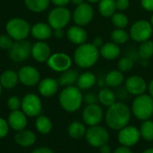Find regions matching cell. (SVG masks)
I'll list each match as a JSON object with an SVG mask.
<instances>
[{
	"label": "cell",
	"mask_w": 153,
	"mask_h": 153,
	"mask_svg": "<svg viewBox=\"0 0 153 153\" xmlns=\"http://www.w3.org/2000/svg\"><path fill=\"white\" fill-rule=\"evenodd\" d=\"M131 115L132 111L127 105L122 102H116L108 108L105 120L107 125L110 129L119 131L128 125L131 120Z\"/></svg>",
	"instance_id": "6da1fadb"
},
{
	"label": "cell",
	"mask_w": 153,
	"mask_h": 153,
	"mask_svg": "<svg viewBox=\"0 0 153 153\" xmlns=\"http://www.w3.org/2000/svg\"><path fill=\"white\" fill-rule=\"evenodd\" d=\"M100 50L92 43H83L78 45L74 53L75 64L82 69L93 67L100 59Z\"/></svg>",
	"instance_id": "7a4b0ae2"
},
{
	"label": "cell",
	"mask_w": 153,
	"mask_h": 153,
	"mask_svg": "<svg viewBox=\"0 0 153 153\" xmlns=\"http://www.w3.org/2000/svg\"><path fill=\"white\" fill-rule=\"evenodd\" d=\"M83 96L78 87L68 86L65 87L59 95V104L61 107L69 113L76 112L82 106Z\"/></svg>",
	"instance_id": "3957f363"
},
{
	"label": "cell",
	"mask_w": 153,
	"mask_h": 153,
	"mask_svg": "<svg viewBox=\"0 0 153 153\" xmlns=\"http://www.w3.org/2000/svg\"><path fill=\"white\" fill-rule=\"evenodd\" d=\"M131 111L139 120L145 121L150 119L153 115V98L146 94L137 96L132 104Z\"/></svg>",
	"instance_id": "277c9868"
},
{
	"label": "cell",
	"mask_w": 153,
	"mask_h": 153,
	"mask_svg": "<svg viewBox=\"0 0 153 153\" xmlns=\"http://www.w3.org/2000/svg\"><path fill=\"white\" fill-rule=\"evenodd\" d=\"M7 34L14 41L25 40L30 32L29 23L22 18H13L5 26Z\"/></svg>",
	"instance_id": "5b68a950"
},
{
	"label": "cell",
	"mask_w": 153,
	"mask_h": 153,
	"mask_svg": "<svg viewBox=\"0 0 153 153\" xmlns=\"http://www.w3.org/2000/svg\"><path fill=\"white\" fill-rule=\"evenodd\" d=\"M71 17V12L65 6H56L49 12L48 23L53 30L63 29L70 23Z\"/></svg>",
	"instance_id": "8992f818"
},
{
	"label": "cell",
	"mask_w": 153,
	"mask_h": 153,
	"mask_svg": "<svg viewBox=\"0 0 153 153\" xmlns=\"http://www.w3.org/2000/svg\"><path fill=\"white\" fill-rule=\"evenodd\" d=\"M153 33V27L151 22L147 20H138L130 28V38L136 42H143L151 39Z\"/></svg>",
	"instance_id": "52a82bcc"
},
{
	"label": "cell",
	"mask_w": 153,
	"mask_h": 153,
	"mask_svg": "<svg viewBox=\"0 0 153 153\" xmlns=\"http://www.w3.org/2000/svg\"><path fill=\"white\" fill-rule=\"evenodd\" d=\"M84 137L87 142L94 148H100L102 145L107 144L109 141V133L108 130L100 125L91 126L86 131Z\"/></svg>",
	"instance_id": "ba28073f"
},
{
	"label": "cell",
	"mask_w": 153,
	"mask_h": 153,
	"mask_svg": "<svg viewBox=\"0 0 153 153\" xmlns=\"http://www.w3.org/2000/svg\"><path fill=\"white\" fill-rule=\"evenodd\" d=\"M31 48L32 45L28 41H15L8 50L9 57L15 62L24 61L31 55Z\"/></svg>",
	"instance_id": "9c48e42d"
},
{
	"label": "cell",
	"mask_w": 153,
	"mask_h": 153,
	"mask_svg": "<svg viewBox=\"0 0 153 153\" xmlns=\"http://www.w3.org/2000/svg\"><path fill=\"white\" fill-rule=\"evenodd\" d=\"M94 9L90 3L83 2L76 6L73 14V19L75 24L80 26L88 25L93 19Z\"/></svg>",
	"instance_id": "30bf717a"
},
{
	"label": "cell",
	"mask_w": 153,
	"mask_h": 153,
	"mask_svg": "<svg viewBox=\"0 0 153 153\" xmlns=\"http://www.w3.org/2000/svg\"><path fill=\"white\" fill-rule=\"evenodd\" d=\"M22 112L30 117L38 116L42 112V103L35 94H27L23 96L21 106Z\"/></svg>",
	"instance_id": "8fae6325"
},
{
	"label": "cell",
	"mask_w": 153,
	"mask_h": 153,
	"mask_svg": "<svg viewBox=\"0 0 153 153\" xmlns=\"http://www.w3.org/2000/svg\"><path fill=\"white\" fill-rule=\"evenodd\" d=\"M141 139L140 130L134 125H126L119 130L117 134V140L121 145L126 147H133L136 145Z\"/></svg>",
	"instance_id": "7c38bea8"
},
{
	"label": "cell",
	"mask_w": 153,
	"mask_h": 153,
	"mask_svg": "<svg viewBox=\"0 0 153 153\" xmlns=\"http://www.w3.org/2000/svg\"><path fill=\"white\" fill-rule=\"evenodd\" d=\"M47 63L52 70L62 73L71 68L72 59L66 53L56 52L50 55Z\"/></svg>",
	"instance_id": "4fadbf2b"
},
{
	"label": "cell",
	"mask_w": 153,
	"mask_h": 153,
	"mask_svg": "<svg viewBox=\"0 0 153 153\" xmlns=\"http://www.w3.org/2000/svg\"><path fill=\"white\" fill-rule=\"evenodd\" d=\"M103 110L97 105H87L82 111V119L83 122L89 126L99 125L103 120Z\"/></svg>",
	"instance_id": "5bb4252c"
},
{
	"label": "cell",
	"mask_w": 153,
	"mask_h": 153,
	"mask_svg": "<svg viewBox=\"0 0 153 153\" xmlns=\"http://www.w3.org/2000/svg\"><path fill=\"white\" fill-rule=\"evenodd\" d=\"M126 89L129 94L137 96L145 94L148 89V85L143 77L134 75L126 80Z\"/></svg>",
	"instance_id": "9a60e30c"
},
{
	"label": "cell",
	"mask_w": 153,
	"mask_h": 153,
	"mask_svg": "<svg viewBox=\"0 0 153 153\" xmlns=\"http://www.w3.org/2000/svg\"><path fill=\"white\" fill-rule=\"evenodd\" d=\"M19 81L27 87H33L40 80V75L37 69L32 66H24L18 72Z\"/></svg>",
	"instance_id": "2e32d148"
},
{
	"label": "cell",
	"mask_w": 153,
	"mask_h": 153,
	"mask_svg": "<svg viewBox=\"0 0 153 153\" xmlns=\"http://www.w3.org/2000/svg\"><path fill=\"white\" fill-rule=\"evenodd\" d=\"M51 55V49L43 41H39L32 45L31 56L38 62H47Z\"/></svg>",
	"instance_id": "e0dca14e"
},
{
	"label": "cell",
	"mask_w": 153,
	"mask_h": 153,
	"mask_svg": "<svg viewBox=\"0 0 153 153\" xmlns=\"http://www.w3.org/2000/svg\"><path fill=\"white\" fill-rule=\"evenodd\" d=\"M66 35H67L68 40L75 45L83 44L87 41V39H88V33L86 30L82 26H80L77 24L71 26L67 30Z\"/></svg>",
	"instance_id": "ac0fdd59"
},
{
	"label": "cell",
	"mask_w": 153,
	"mask_h": 153,
	"mask_svg": "<svg viewBox=\"0 0 153 153\" xmlns=\"http://www.w3.org/2000/svg\"><path fill=\"white\" fill-rule=\"evenodd\" d=\"M30 33L35 39L39 41H45L51 38L53 34V29L48 23L39 22L30 28Z\"/></svg>",
	"instance_id": "d6986e66"
},
{
	"label": "cell",
	"mask_w": 153,
	"mask_h": 153,
	"mask_svg": "<svg viewBox=\"0 0 153 153\" xmlns=\"http://www.w3.org/2000/svg\"><path fill=\"white\" fill-rule=\"evenodd\" d=\"M58 82L53 78H46L39 81V92L45 97L53 96L58 90Z\"/></svg>",
	"instance_id": "ffe728a7"
},
{
	"label": "cell",
	"mask_w": 153,
	"mask_h": 153,
	"mask_svg": "<svg viewBox=\"0 0 153 153\" xmlns=\"http://www.w3.org/2000/svg\"><path fill=\"white\" fill-rule=\"evenodd\" d=\"M121 49L119 44L114 41H108L100 48V54L108 60H114L120 56Z\"/></svg>",
	"instance_id": "44dd1931"
},
{
	"label": "cell",
	"mask_w": 153,
	"mask_h": 153,
	"mask_svg": "<svg viewBox=\"0 0 153 153\" xmlns=\"http://www.w3.org/2000/svg\"><path fill=\"white\" fill-rule=\"evenodd\" d=\"M26 116L27 115L20 110L12 111V113L8 116L9 126L16 131L23 130L27 125V117Z\"/></svg>",
	"instance_id": "7402d4cb"
},
{
	"label": "cell",
	"mask_w": 153,
	"mask_h": 153,
	"mask_svg": "<svg viewBox=\"0 0 153 153\" xmlns=\"http://www.w3.org/2000/svg\"><path fill=\"white\" fill-rule=\"evenodd\" d=\"M79 78V72L75 69H67L59 76L57 78V82L59 86L62 87H68L73 86L74 84L77 83Z\"/></svg>",
	"instance_id": "603a6c76"
},
{
	"label": "cell",
	"mask_w": 153,
	"mask_h": 153,
	"mask_svg": "<svg viewBox=\"0 0 153 153\" xmlns=\"http://www.w3.org/2000/svg\"><path fill=\"white\" fill-rule=\"evenodd\" d=\"M19 81L18 73L13 70H5L0 76V83L3 87L11 89L14 87Z\"/></svg>",
	"instance_id": "cb8c5ba5"
},
{
	"label": "cell",
	"mask_w": 153,
	"mask_h": 153,
	"mask_svg": "<svg viewBox=\"0 0 153 153\" xmlns=\"http://www.w3.org/2000/svg\"><path fill=\"white\" fill-rule=\"evenodd\" d=\"M15 142L21 146L29 147L36 142V135L29 130H21L15 135Z\"/></svg>",
	"instance_id": "d4e9b609"
},
{
	"label": "cell",
	"mask_w": 153,
	"mask_h": 153,
	"mask_svg": "<svg viewBox=\"0 0 153 153\" xmlns=\"http://www.w3.org/2000/svg\"><path fill=\"white\" fill-rule=\"evenodd\" d=\"M97 82L96 76L90 71L83 72L82 74L79 75L77 80V87L81 90H87L91 88Z\"/></svg>",
	"instance_id": "484cf974"
},
{
	"label": "cell",
	"mask_w": 153,
	"mask_h": 153,
	"mask_svg": "<svg viewBox=\"0 0 153 153\" xmlns=\"http://www.w3.org/2000/svg\"><path fill=\"white\" fill-rule=\"evenodd\" d=\"M99 12L106 18L111 17L117 10L116 0H100L99 2Z\"/></svg>",
	"instance_id": "4316f807"
},
{
	"label": "cell",
	"mask_w": 153,
	"mask_h": 153,
	"mask_svg": "<svg viewBox=\"0 0 153 153\" xmlns=\"http://www.w3.org/2000/svg\"><path fill=\"white\" fill-rule=\"evenodd\" d=\"M125 80V77L122 71L119 69H114L109 71L105 78V82L108 87H119Z\"/></svg>",
	"instance_id": "83f0119b"
},
{
	"label": "cell",
	"mask_w": 153,
	"mask_h": 153,
	"mask_svg": "<svg viewBox=\"0 0 153 153\" xmlns=\"http://www.w3.org/2000/svg\"><path fill=\"white\" fill-rule=\"evenodd\" d=\"M99 101L104 106L109 107L117 102V96L115 93L109 88H102L98 95Z\"/></svg>",
	"instance_id": "f1b7e54d"
},
{
	"label": "cell",
	"mask_w": 153,
	"mask_h": 153,
	"mask_svg": "<svg viewBox=\"0 0 153 153\" xmlns=\"http://www.w3.org/2000/svg\"><path fill=\"white\" fill-rule=\"evenodd\" d=\"M49 3L50 0H24L26 7L34 13H41L47 10Z\"/></svg>",
	"instance_id": "f546056e"
},
{
	"label": "cell",
	"mask_w": 153,
	"mask_h": 153,
	"mask_svg": "<svg viewBox=\"0 0 153 153\" xmlns=\"http://www.w3.org/2000/svg\"><path fill=\"white\" fill-rule=\"evenodd\" d=\"M86 131L87 130L85 128V125L80 122H73L68 126V129H67L69 136L74 139H81L84 137Z\"/></svg>",
	"instance_id": "4dcf8cb0"
},
{
	"label": "cell",
	"mask_w": 153,
	"mask_h": 153,
	"mask_svg": "<svg viewBox=\"0 0 153 153\" xmlns=\"http://www.w3.org/2000/svg\"><path fill=\"white\" fill-rule=\"evenodd\" d=\"M53 127L51 120L45 116V115H39L36 120V128L37 130L42 133V134H48L51 132Z\"/></svg>",
	"instance_id": "1f68e13d"
},
{
	"label": "cell",
	"mask_w": 153,
	"mask_h": 153,
	"mask_svg": "<svg viewBox=\"0 0 153 153\" xmlns=\"http://www.w3.org/2000/svg\"><path fill=\"white\" fill-rule=\"evenodd\" d=\"M140 133L141 137L147 141L152 142L153 141V122L151 120H145L140 126Z\"/></svg>",
	"instance_id": "d6a6232c"
},
{
	"label": "cell",
	"mask_w": 153,
	"mask_h": 153,
	"mask_svg": "<svg viewBox=\"0 0 153 153\" xmlns=\"http://www.w3.org/2000/svg\"><path fill=\"white\" fill-rule=\"evenodd\" d=\"M138 55L142 60H149L153 56V41L151 40L141 42L138 50Z\"/></svg>",
	"instance_id": "836d02e7"
},
{
	"label": "cell",
	"mask_w": 153,
	"mask_h": 153,
	"mask_svg": "<svg viewBox=\"0 0 153 153\" xmlns=\"http://www.w3.org/2000/svg\"><path fill=\"white\" fill-rule=\"evenodd\" d=\"M130 38V34L124 29L117 28L111 32V39L112 41L117 43V44H124L126 43Z\"/></svg>",
	"instance_id": "e575fe53"
},
{
	"label": "cell",
	"mask_w": 153,
	"mask_h": 153,
	"mask_svg": "<svg viewBox=\"0 0 153 153\" xmlns=\"http://www.w3.org/2000/svg\"><path fill=\"white\" fill-rule=\"evenodd\" d=\"M111 21L117 28H121V29H125L129 23L128 17L121 12H117V13L116 12L111 16Z\"/></svg>",
	"instance_id": "d590c367"
},
{
	"label": "cell",
	"mask_w": 153,
	"mask_h": 153,
	"mask_svg": "<svg viewBox=\"0 0 153 153\" xmlns=\"http://www.w3.org/2000/svg\"><path fill=\"white\" fill-rule=\"evenodd\" d=\"M134 65V59L131 58L130 56H126L121 58L118 62H117V67L118 69L122 72H128L130 71Z\"/></svg>",
	"instance_id": "8d00e7d4"
},
{
	"label": "cell",
	"mask_w": 153,
	"mask_h": 153,
	"mask_svg": "<svg viewBox=\"0 0 153 153\" xmlns=\"http://www.w3.org/2000/svg\"><path fill=\"white\" fill-rule=\"evenodd\" d=\"M21 106H22V101L20 100V98L18 96H13L9 97V99L7 100V106L11 111L19 110Z\"/></svg>",
	"instance_id": "74e56055"
},
{
	"label": "cell",
	"mask_w": 153,
	"mask_h": 153,
	"mask_svg": "<svg viewBox=\"0 0 153 153\" xmlns=\"http://www.w3.org/2000/svg\"><path fill=\"white\" fill-rule=\"evenodd\" d=\"M13 41V39L8 34H1L0 35V48L3 50H9Z\"/></svg>",
	"instance_id": "f35d334b"
},
{
	"label": "cell",
	"mask_w": 153,
	"mask_h": 153,
	"mask_svg": "<svg viewBox=\"0 0 153 153\" xmlns=\"http://www.w3.org/2000/svg\"><path fill=\"white\" fill-rule=\"evenodd\" d=\"M116 6H117V10L120 12H124L129 8L130 1L129 0H116Z\"/></svg>",
	"instance_id": "ab89813d"
},
{
	"label": "cell",
	"mask_w": 153,
	"mask_h": 153,
	"mask_svg": "<svg viewBox=\"0 0 153 153\" xmlns=\"http://www.w3.org/2000/svg\"><path fill=\"white\" fill-rule=\"evenodd\" d=\"M83 101L87 105H92V104H97V102L99 101V98H98V96L95 95L94 93H87L83 96Z\"/></svg>",
	"instance_id": "60d3db41"
},
{
	"label": "cell",
	"mask_w": 153,
	"mask_h": 153,
	"mask_svg": "<svg viewBox=\"0 0 153 153\" xmlns=\"http://www.w3.org/2000/svg\"><path fill=\"white\" fill-rule=\"evenodd\" d=\"M9 130V124L4 119L0 117V138H4L6 136Z\"/></svg>",
	"instance_id": "b9f144b4"
},
{
	"label": "cell",
	"mask_w": 153,
	"mask_h": 153,
	"mask_svg": "<svg viewBox=\"0 0 153 153\" xmlns=\"http://www.w3.org/2000/svg\"><path fill=\"white\" fill-rule=\"evenodd\" d=\"M141 5L144 10L153 12V0H141Z\"/></svg>",
	"instance_id": "7bdbcfd3"
},
{
	"label": "cell",
	"mask_w": 153,
	"mask_h": 153,
	"mask_svg": "<svg viewBox=\"0 0 153 153\" xmlns=\"http://www.w3.org/2000/svg\"><path fill=\"white\" fill-rule=\"evenodd\" d=\"M113 153H133L130 147H126L124 145H121L119 147H117Z\"/></svg>",
	"instance_id": "ee69618b"
},
{
	"label": "cell",
	"mask_w": 153,
	"mask_h": 153,
	"mask_svg": "<svg viewBox=\"0 0 153 153\" xmlns=\"http://www.w3.org/2000/svg\"><path fill=\"white\" fill-rule=\"evenodd\" d=\"M92 44H93L94 46H96L98 49H100V48L104 44V41H103V39H102L100 36H96V37L93 39V41H92Z\"/></svg>",
	"instance_id": "f6af8a7d"
},
{
	"label": "cell",
	"mask_w": 153,
	"mask_h": 153,
	"mask_svg": "<svg viewBox=\"0 0 153 153\" xmlns=\"http://www.w3.org/2000/svg\"><path fill=\"white\" fill-rule=\"evenodd\" d=\"M50 2H52L56 6H65L69 4L70 0H50Z\"/></svg>",
	"instance_id": "bcb514c9"
},
{
	"label": "cell",
	"mask_w": 153,
	"mask_h": 153,
	"mask_svg": "<svg viewBox=\"0 0 153 153\" xmlns=\"http://www.w3.org/2000/svg\"><path fill=\"white\" fill-rule=\"evenodd\" d=\"M32 153H54L50 149L46 148V147H41V148H38L36 150H34Z\"/></svg>",
	"instance_id": "7dc6e473"
},
{
	"label": "cell",
	"mask_w": 153,
	"mask_h": 153,
	"mask_svg": "<svg viewBox=\"0 0 153 153\" xmlns=\"http://www.w3.org/2000/svg\"><path fill=\"white\" fill-rule=\"evenodd\" d=\"M54 35L56 39H62L64 36V31L63 29H56L54 30Z\"/></svg>",
	"instance_id": "c3c4849f"
},
{
	"label": "cell",
	"mask_w": 153,
	"mask_h": 153,
	"mask_svg": "<svg viewBox=\"0 0 153 153\" xmlns=\"http://www.w3.org/2000/svg\"><path fill=\"white\" fill-rule=\"evenodd\" d=\"M100 153H111V148L107 143V144H104L101 147H100Z\"/></svg>",
	"instance_id": "681fc988"
},
{
	"label": "cell",
	"mask_w": 153,
	"mask_h": 153,
	"mask_svg": "<svg viewBox=\"0 0 153 153\" xmlns=\"http://www.w3.org/2000/svg\"><path fill=\"white\" fill-rule=\"evenodd\" d=\"M148 90H149V95L153 98V79L151 80L150 84L148 85Z\"/></svg>",
	"instance_id": "f907efd6"
},
{
	"label": "cell",
	"mask_w": 153,
	"mask_h": 153,
	"mask_svg": "<svg viewBox=\"0 0 153 153\" xmlns=\"http://www.w3.org/2000/svg\"><path fill=\"white\" fill-rule=\"evenodd\" d=\"M74 5H79L81 4H82L84 2V0H70Z\"/></svg>",
	"instance_id": "816d5d0a"
},
{
	"label": "cell",
	"mask_w": 153,
	"mask_h": 153,
	"mask_svg": "<svg viewBox=\"0 0 153 153\" xmlns=\"http://www.w3.org/2000/svg\"><path fill=\"white\" fill-rule=\"evenodd\" d=\"M100 1V0H87V2L90 4H96V3H99Z\"/></svg>",
	"instance_id": "f5cc1de1"
},
{
	"label": "cell",
	"mask_w": 153,
	"mask_h": 153,
	"mask_svg": "<svg viewBox=\"0 0 153 153\" xmlns=\"http://www.w3.org/2000/svg\"><path fill=\"white\" fill-rule=\"evenodd\" d=\"M143 153H153V148H150V149H147L145 150Z\"/></svg>",
	"instance_id": "db71d44e"
},
{
	"label": "cell",
	"mask_w": 153,
	"mask_h": 153,
	"mask_svg": "<svg viewBox=\"0 0 153 153\" xmlns=\"http://www.w3.org/2000/svg\"><path fill=\"white\" fill-rule=\"evenodd\" d=\"M150 22H151V23H152V25L153 27V14L152 15V17H151V21Z\"/></svg>",
	"instance_id": "11a10c76"
},
{
	"label": "cell",
	"mask_w": 153,
	"mask_h": 153,
	"mask_svg": "<svg viewBox=\"0 0 153 153\" xmlns=\"http://www.w3.org/2000/svg\"><path fill=\"white\" fill-rule=\"evenodd\" d=\"M2 88H3V87H2V85L0 83V96H1V93H2Z\"/></svg>",
	"instance_id": "9f6ffc18"
}]
</instances>
